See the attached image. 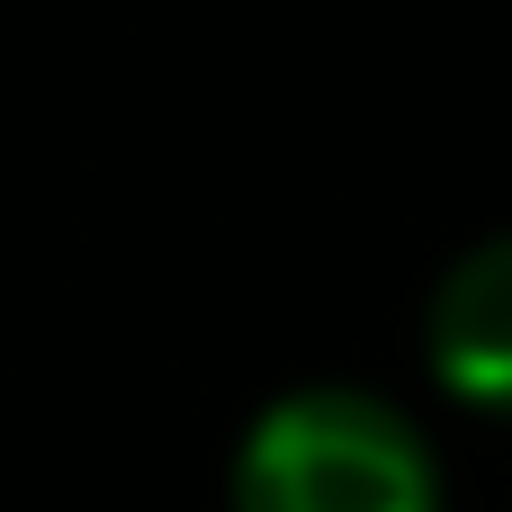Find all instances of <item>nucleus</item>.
Wrapping results in <instances>:
<instances>
[{"label": "nucleus", "mask_w": 512, "mask_h": 512, "mask_svg": "<svg viewBox=\"0 0 512 512\" xmlns=\"http://www.w3.org/2000/svg\"><path fill=\"white\" fill-rule=\"evenodd\" d=\"M423 351H432V378L459 405L512 423V234L468 243L441 270L432 315H423Z\"/></svg>", "instance_id": "2"}, {"label": "nucleus", "mask_w": 512, "mask_h": 512, "mask_svg": "<svg viewBox=\"0 0 512 512\" xmlns=\"http://www.w3.org/2000/svg\"><path fill=\"white\" fill-rule=\"evenodd\" d=\"M234 512H441L432 441L369 387H297L234 450Z\"/></svg>", "instance_id": "1"}]
</instances>
